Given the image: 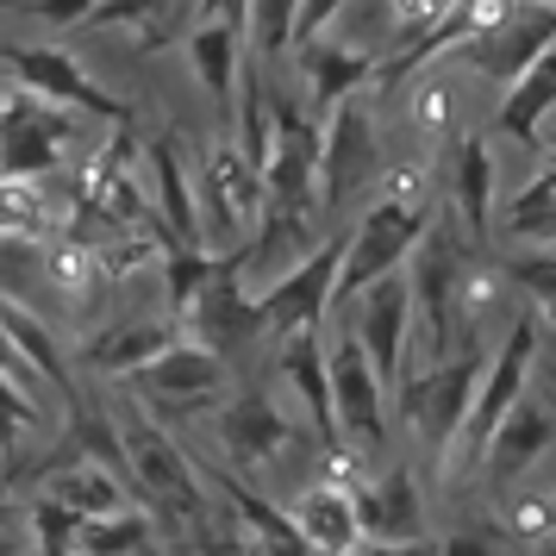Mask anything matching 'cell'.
I'll return each instance as SVG.
<instances>
[{
    "label": "cell",
    "instance_id": "obj_1",
    "mask_svg": "<svg viewBox=\"0 0 556 556\" xmlns=\"http://www.w3.org/2000/svg\"><path fill=\"white\" fill-rule=\"evenodd\" d=\"M431 213L438 206L426 201V188L419 181H388V194L381 201L363 206V219H356L351 244H344V263H338V288H331V306H351L363 288H376L381 276H401L413 244L426 238Z\"/></svg>",
    "mask_w": 556,
    "mask_h": 556
},
{
    "label": "cell",
    "instance_id": "obj_2",
    "mask_svg": "<svg viewBox=\"0 0 556 556\" xmlns=\"http://www.w3.org/2000/svg\"><path fill=\"white\" fill-rule=\"evenodd\" d=\"M469 263H476V244L463 238L451 213H431L426 238L413 244L406 256V294H413V319L426 326V351L431 363H444L451 356V331H456V288L469 276Z\"/></svg>",
    "mask_w": 556,
    "mask_h": 556
},
{
    "label": "cell",
    "instance_id": "obj_3",
    "mask_svg": "<svg viewBox=\"0 0 556 556\" xmlns=\"http://www.w3.org/2000/svg\"><path fill=\"white\" fill-rule=\"evenodd\" d=\"M531 363H538V313H519V319L506 326L501 356H488V369H481V388H476V401H469V419H463V431H456L451 463H444V469H456V476L481 469L488 438L501 431V419L513 413V406L526 401Z\"/></svg>",
    "mask_w": 556,
    "mask_h": 556
},
{
    "label": "cell",
    "instance_id": "obj_4",
    "mask_svg": "<svg viewBox=\"0 0 556 556\" xmlns=\"http://www.w3.org/2000/svg\"><path fill=\"white\" fill-rule=\"evenodd\" d=\"M194 206H201V251L238 256L251 244L256 219H263V169H251L231 138H219L201 156V181H194Z\"/></svg>",
    "mask_w": 556,
    "mask_h": 556
},
{
    "label": "cell",
    "instance_id": "obj_5",
    "mask_svg": "<svg viewBox=\"0 0 556 556\" xmlns=\"http://www.w3.org/2000/svg\"><path fill=\"white\" fill-rule=\"evenodd\" d=\"M126 394L151 413L156 426H169L181 413H219V401L231 394V363L201 351L194 338H176L156 363H144V369L131 376Z\"/></svg>",
    "mask_w": 556,
    "mask_h": 556
},
{
    "label": "cell",
    "instance_id": "obj_6",
    "mask_svg": "<svg viewBox=\"0 0 556 556\" xmlns=\"http://www.w3.org/2000/svg\"><path fill=\"white\" fill-rule=\"evenodd\" d=\"M481 369H488L481 351L444 356V363H426V369H406L401 413L438 456H451L456 431H463V419H469V401H476V388H481Z\"/></svg>",
    "mask_w": 556,
    "mask_h": 556
},
{
    "label": "cell",
    "instance_id": "obj_7",
    "mask_svg": "<svg viewBox=\"0 0 556 556\" xmlns=\"http://www.w3.org/2000/svg\"><path fill=\"white\" fill-rule=\"evenodd\" d=\"M263 206L319 213V119L294 101H269V156H263Z\"/></svg>",
    "mask_w": 556,
    "mask_h": 556
},
{
    "label": "cell",
    "instance_id": "obj_8",
    "mask_svg": "<svg viewBox=\"0 0 556 556\" xmlns=\"http://www.w3.org/2000/svg\"><path fill=\"white\" fill-rule=\"evenodd\" d=\"M326 376H331V413H338V438L344 451H388V388L376 381L369 356L351 331L326 344Z\"/></svg>",
    "mask_w": 556,
    "mask_h": 556
},
{
    "label": "cell",
    "instance_id": "obj_9",
    "mask_svg": "<svg viewBox=\"0 0 556 556\" xmlns=\"http://www.w3.org/2000/svg\"><path fill=\"white\" fill-rule=\"evenodd\" d=\"M213 431H219V444L238 469H276L281 456L301 444V426H294V413L276 401V394H263V388H231L219 413H213Z\"/></svg>",
    "mask_w": 556,
    "mask_h": 556
},
{
    "label": "cell",
    "instance_id": "obj_10",
    "mask_svg": "<svg viewBox=\"0 0 556 556\" xmlns=\"http://www.w3.org/2000/svg\"><path fill=\"white\" fill-rule=\"evenodd\" d=\"M376 163H381V144H376L369 106L344 101L338 113H326V126H319V213L351 206L369 188Z\"/></svg>",
    "mask_w": 556,
    "mask_h": 556
},
{
    "label": "cell",
    "instance_id": "obj_11",
    "mask_svg": "<svg viewBox=\"0 0 556 556\" xmlns=\"http://www.w3.org/2000/svg\"><path fill=\"white\" fill-rule=\"evenodd\" d=\"M338 263H344V238H326L301 269H288L276 288H263V294H256L263 331H276V338H301V331L326 326L331 288H338Z\"/></svg>",
    "mask_w": 556,
    "mask_h": 556
},
{
    "label": "cell",
    "instance_id": "obj_12",
    "mask_svg": "<svg viewBox=\"0 0 556 556\" xmlns=\"http://www.w3.org/2000/svg\"><path fill=\"white\" fill-rule=\"evenodd\" d=\"M188 338L213 351L219 363L231 356H244L263 338V313H256V294H244V281H238V256H219V276L201 288V301L188 306Z\"/></svg>",
    "mask_w": 556,
    "mask_h": 556
},
{
    "label": "cell",
    "instance_id": "obj_13",
    "mask_svg": "<svg viewBox=\"0 0 556 556\" xmlns=\"http://www.w3.org/2000/svg\"><path fill=\"white\" fill-rule=\"evenodd\" d=\"M356 344L369 356V369H376L381 388H401L406 381V338H413V294H406V276H381L376 288H363L356 294ZM344 306V313H351Z\"/></svg>",
    "mask_w": 556,
    "mask_h": 556
},
{
    "label": "cell",
    "instance_id": "obj_14",
    "mask_svg": "<svg viewBox=\"0 0 556 556\" xmlns=\"http://www.w3.org/2000/svg\"><path fill=\"white\" fill-rule=\"evenodd\" d=\"M7 63H13V76H20V88H26L31 101L76 106V113L106 119V126H126V101H113L101 81H88V70L70 51H56V45H20Z\"/></svg>",
    "mask_w": 556,
    "mask_h": 556
},
{
    "label": "cell",
    "instance_id": "obj_15",
    "mask_svg": "<svg viewBox=\"0 0 556 556\" xmlns=\"http://www.w3.org/2000/svg\"><path fill=\"white\" fill-rule=\"evenodd\" d=\"M63 144H70V119L45 101H13L0 106V181L26 188V181H45L63 163Z\"/></svg>",
    "mask_w": 556,
    "mask_h": 556
},
{
    "label": "cell",
    "instance_id": "obj_16",
    "mask_svg": "<svg viewBox=\"0 0 556 556\" xmlns=\"http://www.w3.org/2000/svg\"><path fill=\"white\" fill-rule=\"evenodd\" d=\"M551 45H556V7H519V13L501 20L494 31H481V38H469V45H456V63H469L481 81L513 88L538 56L551 51Z\"/></svg>",
    "mask_w": 556,
    "mask_h": 556
},
{
    "label": "cell",
    "instance_id": "obj_17",
    "mask_svg": "<svg viewBox=\"0 0 556 556\" xmlns=\"http://www.w3.org/2000/svg\"><path fill=\"white\" fill-rule=\"evenodd\" d=\"M356 501V526L369 544H413L426 538V494H419V476L406 463H388L376 481H344Z\"/></svg>",
    "mask_w": 556,
    "mask_h": 556
},
{
    "label": "cell",
    "instance_id": "obj_18",
    "mask_svg": "<svg viewBox=\"0 0 556 556\" xmlns=\"http://www.w3.org/2000/svg\"><path fill=\"white\" fill-rule=\"evenodd\" d=\"M276 376L288 381V394L301 401L306 413V438L326 456H344V438H338V413H331V376H326V344L319 331H301V338H281Z\"/></svg>",
    "mask_w": 556,
    "mask_h": 556
},
{
    "label": "cell",
    "instance_id": "obj_19",
    "mask_svg": "<svg viewBox=\"0 0 556 556\" xmlns=\"http://www.w3.org/2000/svg\"><path fill=\"white\" fill-rule=\"evenodd\" d=\"M144 181H151V226L163 244H201V206H194V181H188V163H181L176 138H156L144 144Z\"/></svg>",
    "mask_w": 556,
    "mask_h": 556
},
{
    "label": "cell",
    "instance_id": "obj_20",
    "mask_svg": "<svg viewBox=\"0 0 556 556\" xmlns=\"http://www.w3.org/2000/svg\"><path fill=\"white\" fill-rule=\"evenodd\" d=\"M288 519H294V531L313 556H356L369 544L363 526H356V501L344 481H306L288 506Z\"/></svg>",
    "mask_w": 556,
    "mask_h": 556
},
{
    "label": "cell",
    "instance_id": "obj_21",
    "mask_svg": "<svg viewBox=\"0 0 556 556\" xmlns=\"http://www.w3.org/2000/svg\"><path fill=\"white\" fill-rule=\"evenodd\" d=\"M294 56H301L313 119H319V113H338L363 81H376V51H369V45H351V38H313V45H301Z\"/></svg>",
    "mask_w": 556,
    "mask_h": 556
},
{
    "label": "cell",
    "instance_id": "obj_22",
    "mask_svg": "<svg viewBox=\"0 0 556 556\" xmlns=\"http://www.w3.org/2000/svg\"><path fill=\"white\" fill-rule=\"evenodd\" d=\"M556 444V419H551V406H538V401H519L513 413L501 419V431L488 438V451H481V469H488V481L494 488H506V481H519L538 463V456Z\"/></svg>",
    "mask_w": 556,
    "mask_h": 556
},
{
    "label": "cell",
    "instance_id": "obj_23",
    "mask_svg": "<svg viewBox=\"0 0 556 556\" xmlns=\"http://www.w3.org/2000/svg\"><path fill=\"white\" fill-rule=\"evenodd\" d=\"M451 206L469 244H488L494 231V151L488 138H463L451 156Z\"/></svg>",
    "mask_w": 556,
    "mask_h": 556
},
{
    "label": "cell",
    "instance_id": "obj_24",
    "mask_svg": "<svg viewBox=\"0 0 556 556\" xmlns=\"http://www.w3.org/2000/svg\"><path fill=\"white\" fill-rule=\"evenodd\" d=\"M45 501L70 506V513H81V519H101V513H119V506H138L131 501V488L113 469H101V463H88V456H63V463H51V476H45V488H38Z\"/></svg>",
    "mask_w": 556,
    "mask_h": 556
},
{
    "label": "cell",
    "instance_id": "obj_25",
    "mask_svg": "<svg viewBox=\"0 0 556 556\" xmlns=\"http://www.w3.org/2000/svg\"><path fill=\"white\" fill-rule=\"evenodd\" d=\"M181 331L169 326V319H126V326H113V331H101L88 351H81V369L88 376H138L144 363H156V356L176 344Z\"/></svg>",
    "mask_w": 556,
    "mask_h": 556
},
{
    "label": "cell",
    "instance_id": "obj_26",
    "mask_svg": "<svg viewBox=\"0 0 556 556\" xmlns=\"http://www.w3.org/2000/svg\"><path fill=\"white\" fill-rule=\"evenodd\" d=\"M188 63L201 88L213 94V106L231 119V101H238V70H244V26H219V20H201L188 31Z\"/></svg>",
    "mask_w": 556,
    "mask_h": 556
},
{
    "label": "cell",
    "instance_id": "obj_27",
    "mask_svg": "<svg viewBox=\"0 0 556 556\" xmlns=\"http://www.w3.org/2000/svg\"><path fill=\"white\" fill-rule=\"evenodd\" d=\"M0 331H7V344L26 356L31 376L45 381L56 401H63V406L76 401V381H70V363H63V351H56V338H51L45 326H38V319H31V313H26L20 301H7V294H0Z\"/></svg>",
    "mask_w": 556,
    "mask_h": 556
},
{
    "label": "cell",
    "instance_id": "obj_28",
    "mask_svg": "<svg viewBox=\"0 0 556 556\" xmlns=\"http://www.w3.org/2000/svg\"><path fill=\"white\" fill-rule=\"evenodd\" d=\"M551 106H556V45L501 94V131L519 138V144H538V126L551 119Z\"/></svg>",
    "mask_w": 556,
    "mask_h": 556
},
{
    "label": "cell",
    "instance_id": "obj_29",
    "mask_svg": "<svg viewBox=\"0 0 556 556\" xmlns=\"http://www.w3.org/2000/svg\"><path fill=\"white\" fill-rule=\"evenodd\" d=\"M219 276V256L201 251V244H169L163 251V294H169V326L181 331L188 306L201 301V288Z\"/></svg>",
    "mask_w": 556,
    "mask_h": 556
},
{
    "label": "cell",
    "instance_id": "obj_30",
    "mask_svg": "<svg viewBox=\"0 0 556 556\" xmlns=\"http://www.w3.org/2000/svg\"><path fill=\"white\" fill-rule=\"evenodd\" d=\"M151 538H156L151 513H144V506H119V513H101V519L81 526L76 556H138Z\"/></svg>",
    "mask_w": 556,
    "mask_h": 556
},
{
    "label": "cell",
    "instance_id": "obj_31",
    "mask_svg": "<svg viewBox=\"0 0 556 556\" xmlns=\"http://www.w3.org/2000/svg\"><path fill=\"white\" fill-rule=\"evenodd\" d=\"M506 238H519L531 251H556V176L551 169L506 206Z\"/></svg>",
    "mask_w": 556,
    "mask_h": 556
},
{
    "label": "cell",
    "instance_id": "obj_32",
    "mask_svg": "<svg viewBox=\"0 0 556 556\" xmlns=\"http://www.w3.org/2000/svg\"><path fill=\"white\" fill-rule=\"evenodd\" d=\"M81 513H70V506H56V501H38L26 506V551H38V556H76V544H81Z\"/></svg>",
    "mask_w": 556,
    "mask_h": 556
},
{
    "label": "cell",
    "instance_id": "obj_33",
    "mask_svg": "<svg viewBox=\"0 0 556 556\" xmlns=\"http://www.w3.org/2000/svg\"><path fill=\"white\" fill-rule=\"evenodd\" d=\"M294 20H301V0H251V20H244L251 51L256 56L294 51Z\"/></svg>",
    "mask_w": 556,
    "mask_h": 556
},
{
    "label": "cell",
    "instance_id": "obj_34",
    "mask_svg": "<svg viewBox=\"0 0 556 556\" xmlns=\"http://www.w3.org/2000/svg\"><path fill=\"white\" fill-rule=\"evenodd\" d=\"M506 281H513V288H526L531 306L556 319V251H526V256H513Z\"/></svg>",
    "mask_w": 556,
    "mask_h": 556
},
{
    "label": "cell",
    "instance_id": "obj_35",
    "mask_svg": "<svg viewBox=\"0 0 556 556\" xmlns=\"http://www.w3.org/2000/svg\"><path fill=\"white\" fill-rule=\"evenodd\" d=\"M38 426H45L38 401H26L13 381L0 376V451H13V444H20V431H38Z\"/></svg>",
    "mask_w": 556,
    "mask_h": 556
},
{
    "label": "cell",
    "instance_id": "obj_36",
    "mask_svg": "<svg viewBox=\"0 0 556 556\" xmlns=\"http://www.w3.org/2000/svg\"><path fill=\"white\" fill-rule=\"evenodd\" d=\"M356 0H301V20H294V51L301 45H313V38H326L331 20H344Z\"/></svg>",
    "mask_w": 556,
    "mask_h": 556
},
{
    "label": "cell",
    "instance_id": "obj_37",
    "mask_svg": "<svg viewBox=\"0 0 556 556\" xmlns=\"http://www.w3.org/2000/svg\"><path fill=\"white\" fill-rule=\"evenodd\" d=\"M106 0H26V13L31 20H45L51 31H70V26H81V20H94Z\"/></svg>",
    "mask_w": 556,
    "mask_h": 556
},
{
    "label": "cell",
    "instance_id": "obj_38",
    "mask_svg": "<svg viewBox=\"0 0 556 556\" xmlns=\"http://www.w3.org/2000/svg\"><path fill=\"white\" fill-rule=\"evenodd\" d=\"M388 13H394V26L406 31V45H413L419 31H431L444 13H451V0H388Z\"/></svg>",
    "mask_w": 556,
    "mask_h": 556
},
{
    "label": "cell",
    "instance_id": "obj_39",
    "mask_svg": "<svg viewBox=\"0 0 556 556\" xmlns=\"http://www.w3.org/2000/svg\"><path fill=\"white\" fill-rule=\"evenodd\" d=\"M201 20H219V26H244V20H251V0H201V7H194V26H201Z\"/></svg>",
    "mask_w": 556,
    "mask_h": 556
},
{
    "label": "cell",
    "instance_id": "obj_40",
    "mask_svg": "<svg viewBox=\"0 0 556 556\" xmlns=\"http://www.w3.org/2000/svg\"><path fill=\"white\" fill-rule=\"evenodd\" d=\"M438 556H494V538H481V531H451V538H438Z\"/></svg>",
    "mask_w": 556,
    "mask_h": 556
},
{
    "label": "cell",
    "instance_id": "obj_41",
    "mask_svg": "<svg viewBox=\"0 0 556 556\" xmlns=\"http://www.w3.org/2000/svg\"><path fill=\"white\" fill-rule=\"evenodd\" d=\"M356 556H438V538H413V544H363Z\"/></svg>",
    "mask_w": 556,
    "mask_h": 556
},
{
    "label": "cell",
    "instance_id": "obj_42",
    "mask_svg": "<svg viewBox=\"0 0 556 556\" xmlns=\"http://www.w3.org/2000/svg\"><path fill=\"white\" fill-rule=\"evenodd\" d=\"M256 556H313V551L294 538V544H256Z\"/></svg>",
    "mask_w": 556,
    "mask_h": 556
},
{
    "label": "cell",
    "instance_id": "obj_43",
    "mask_svg": "<svg viewBox=\"0 0 556 556\" xmlns=\"http://www.w3.org/2000/svg\"><path fill=\"white\" fill-rule=\"evenodd\" d=\"M138 556H188V551H169L163 538H151V544H144V551H138Z\"/></svg>",
    "mask_w": 556,
    "mask_h": 556
},
{
    "label": "cell",
    "instance_id": "obj_44",
    "mask_svg": "<svg viewBox=\"0 0 556 556\" xmlns=\"http://www.w3.org/2000/svg\"><path fill=\"white\" fill-rule=\"evenodd\" d=\"M538 138H551V163H556V106H551V119L538 126Z\"/></svg>",
    "mask_w": 556,
    "mask_h": 556
},
{
    "label": "cell",
    "instance_id": "obj_45",
    "mask_svg": "<svg viewBox=\"0 0 556 556\" xmlns=\"http://www.w3.org/2000/svg\"><path fill=\"white\" fill-rule=\"evenodd\" d=\"M7 513H13V488L0 481V531H7Z\"/></svg>",
    "mask_w": 556,
    "mask_h": 556
},
{
    "label": "cell",
    "instance_id": "obj_46",
    "mask_svg": "<svg viewBox=\"0 0 556 556\" xmlns=\"http://www.w3.org/2000/svg\"><path fill=\"white\" fill-rule=\"evenodd\" d=\"M544 526H556V494H551V506H544Z\"/></svg>",
    "mask_w": 556,
    "mask_h": 556
},
{
    "label": "cell",
    "instance_id": "obj_47",
    "mask_svg": "<svg viewBox=\"0 0 556 556\" xmlns=\"http://www.w3.org/2000/svg\"><path fill=\"white\" fill-rule=\"evenodd\" d=\"M531 556H556V538H551V544H538V551H531Z\"/></svg>",
    "mask_w": 556,
    "mask_h": 556
},
{
    "label": "cell",
    "instance_id": "obj_48",
    "mask_svg": "<svg viewBox=\"0 0 556 556\" xmlns=\"http://www.w3.org/2000/svg\"><path fill=\"white\" fill-rule=\"evenodd\" d=\"M26 556H38V551H26Z\"/></svg>",
    "mask_w": 556,
    "mask_h": 556
}]
</instances>
